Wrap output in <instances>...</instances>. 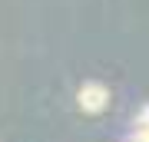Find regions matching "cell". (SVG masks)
Returning <instances> with one entry per match:
<instances>
[{"mask_svg":"<svg viewBox=\"0 0 149 142\" xmlns=\"http://www.w3.org/2000/svg\"><path fill=\"white\" fill-rule=\"evenodd\" d=\"M109 99V93H106V86H96V83H86L83 89H80V106L86 112H100L103 106H106Z\"/></svg>","mask_w":149,"mask_h":142,"instance_id":"obj_1","label":"cell"}]
</instances>
